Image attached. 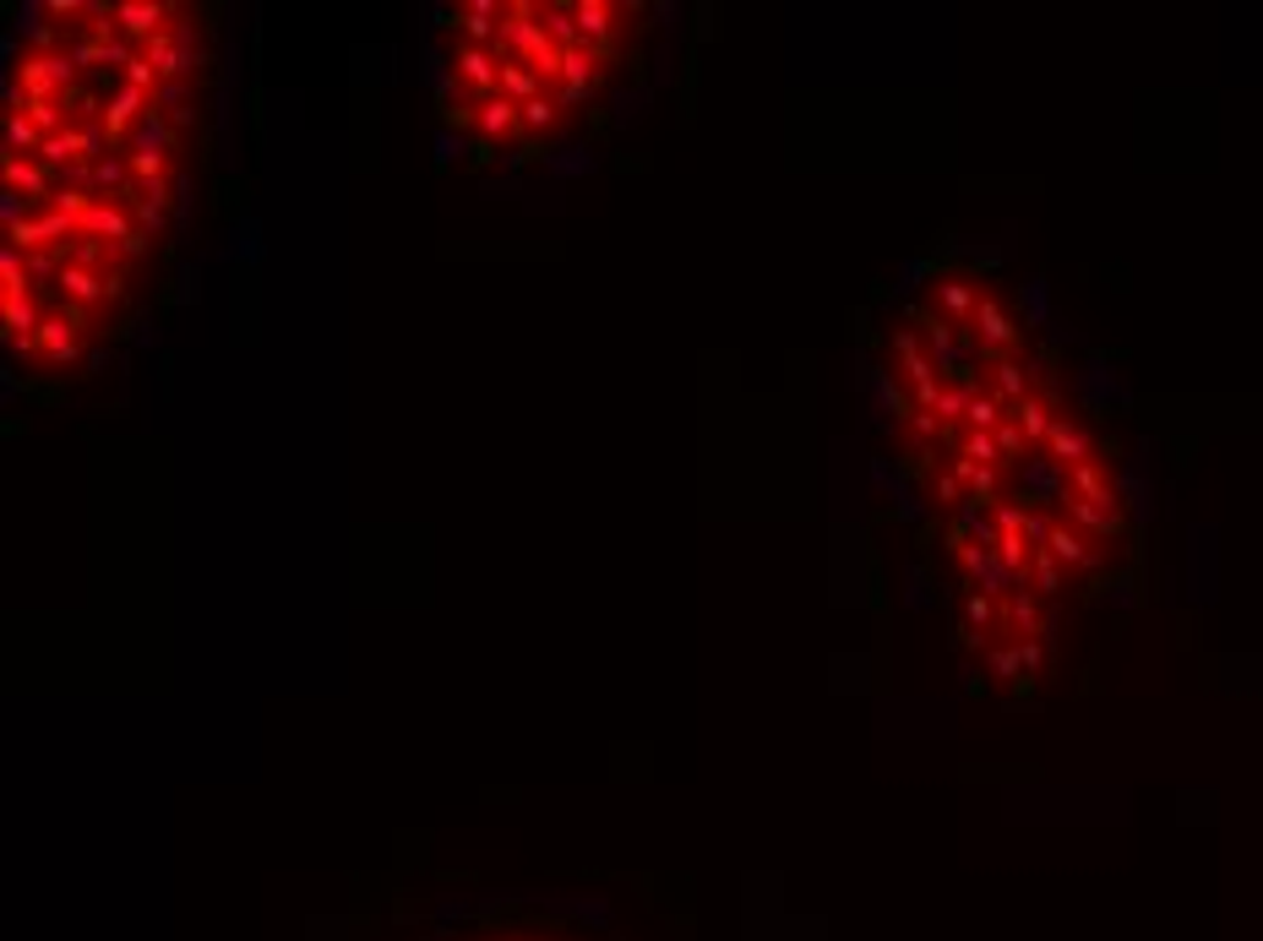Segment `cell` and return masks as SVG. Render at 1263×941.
Listing matches in <instances>:
<instances>
[{"label": "cell", "instance_id": "1", "mask_svg": "<svg viewBox=\"0 0 1263 941\" xmlns=\"http://www.w3.org/2000/svg\"><path fill=\"white\" fill-rule=\"evenodd\" d=\"M55 17L12 72L7 321L12 348L77 365L131 300L175 202L186 61L164 7Z\"/></svg>", "mask_w": 1263, "mask_h": 941}, {"label": "cell", "instance_id": "2", "mask_svg": "<svg viewBox=\"0 0 1263 941\" xmlns=\"http://www.w3.org/2000/svg\"><path fill=\"white\" fill-rule=\"evenodd\" d=\"M643 7H453L431 23V99L469 158H551L643 77Z\"/></svg>", "mask_w": 1263, "mask_h": 941}]
</instances>
